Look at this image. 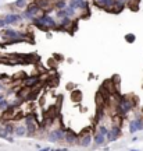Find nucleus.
I'll return each mask as SVG.
<instances>
[{"label":"nucleus","mask_w":143,"mask_h":151,"mask_svg":"<svg viewBox=\"0 0 143 151\" xmlns=\"http://www.w3.org/2000/svg\"><path fill=\"white\" fill-rule=\"evenodd\" d=\"M40 11V7L36 4V3H32V4L28 7V9L24 11L22 14V18H27V20H34L36 15H38V13Z\"/></svg>","instance_id":"obj_1"},{"label":"nucleus","mask_w":143,"mask_h":151,"mask_svg":"<svg viewBox=\"0 0 143 151\" xmlns=\"http://www.w3.org/2000/svg\"><path fill=\"white\" fill-rule=\"evenodd\" d=\"M131 109H132V102H131L129 99H125V98H122L121 102L118 104V112L121 113V115H125V113H128Z\"/></svg>","instance_id":"obj_2"},{"label":"nucleus","mask_w":143,"mask_h":151,"mask_svg":"<svg viewBox=\"0 0 143 151\" xmlns=\"http://www.w3.org/2000/svg\"><path fill=\"white\" fill-rule=\"evenodd\" d=\"M3 20H4L6 25H13V24L21 21V20H22V15H20V14H11V13H10V14H6L4 17H3Z\"/></svg>","instance_id":"obj_3"},{"label":"nucleus","mask_w":143,"mask_h":151,"mask_svg":"<svg viewBox=\"0 0 143 151\" xmlns=\"http://www.w3.org/2000/svg\"><path fill=\"white\" fill-rule=\"evenodd\" d=\"M120 133H121V129L118 127V126H114L111 130H108L107 134H106V137L108 138V141H115L118 137H120Z\"/></svg>","instance_id":"obj_4"},{"label":"nucleus","mask_w":143,"mask_h":151,"mask_svg":"<svg viewBox=\"0 0 143 151\" xmlns=\"http://www.w3.org/2000/svg\"><path fill=\"white\" fill-rule=\"evenodd\" d=\"M143 129V122L139 119H133L132 122L129 123V132L131 133H136V132H139V130H142Z\"/></svg>","instance_id":"obj_5"},{"label":"nucleus","mask_w":143,"mask_h":151,"mask_svg":"<svg viewBox=\"0 0 143 151\" xmlns=\"http://www.w3.org/2000/svg\"><path fill=\"white\" fill-rule=\"evenodd\" d=\"M4 36H6V38H9V39H13V41H18V39H20V36H24V35H22V34H20L18 31L9 28V30H6V31H4Z\"/></svg>","instance_id":"obj_6"},{"label":"nucleus","mask_w":143,"mask_h":151,"mask_svg":"<svg viewBox=\"0 0 143 151\" xmlns=\"http://www.w3.org/2000/svg\"><path fill=\"white\" fill-rule=\"evenodd\" d=\"M64 130H54V132L50 133V136H49V140L50 141H58L61 138H64Z\"/></svg>","instance_id":"obj_7"},{"label":"nucleus","mask_w":143,"mask_h":151,"mask_svg":"<svg viewBox=\"0 0 143 151\" xmlns=\"http://www.w3.org/2000/svg\"><path fill=\"white\" fill-rule=\"evenodd\" d=\"M14 133H15V136L22 137V136H25V134H27V127H25V126H17L15 130H14Z\"/></svg>","instance_id":"obj_8"},{"label":"nucleus","mask_w":143,"mask_h":151,"mask_svg":"<svg viewBox=\"0 0 143 151\" xmlns=\"http://www.w3.org/2000/svg\"><path fill=\"white\" fill-rule=\"evenodd\" d=\"M104 140H106V136H104V134H101V133H97L95 136V144L96 146H101L104 143Z\"/></svg>","instance_id":"obj_9"},{"label":"nucleus","mask_w":143,"mask_h":151,"mask_svg":"<svg viewBox=\"0 0 143 151\" xmlns=\"http://www.w3.org/2000/svg\"><path fill=\"white\" fill-rule=\"evenodd\" d=\"M68 6V3L65 2V0H57V2L54 3V7L57 10H63V9H65V7Z\"/></svg>","instance_id":"obj_10"},{"label":"nucleus","mask_w":143,"mask_h":151,"mask_svg":"<svg viewBox=\"0 0 143 151\" xmlns=\"http://www.w3.org/2000/svg\"><path fill=\"white\" fill-rule=\"evenodd\" d=\"M64 138H65V140H67L68 143H71V144H72V143L76 140V136H75L74 133H69V132H68L67 134H64Z\"/></svg>","instance_id":"obj_11"},{"label":"nucleus","mask_w":143,"mask_h":151,"mask_svg":"<svg viewBox=\"0 0 143 151\" xmlns=\"http://www.w3.org/2000/svg\"><path fill=\"white\" fill-rule=\"evenodd\" d=\"M90 140H92V137L89 136V134H86V136L82 137V141H81V144H82L83 147H88L89 144H90Z\"/></svg>","instance_id":"obj_12"},{"label":"nucleus","mask_w":143,"mask_h":151,"mask_svg":"<svg viewBox=\"0 0 143 151\" xmlns=\"http://www.w3.org/2000/svg\"><path fill=\"white\" fill-rule=\"evenodd\" d=\"M14 6L18 7V9H24V7L27 6V0H15Z\"/></svg>","instance_id":"obj_13"},{"label":"nucleus","mask_w":143,"mask_h":151,"mask_svg":"<svg viewBox=\"0 0 143 151\" xmlns=\"http://www.w3.org/2000/svg\"><path fill=\"white\" fill-rule=\"evenodd\" d=\"M88 2H85V0H81L79 2V10H85V9H88Z\"/></svg>","instance_id":"obj_14"},{"label":"nucleus","mask_w":143,"mask_h":151,"mask_svg":"<svg viewBox=\"0 0 143 151\" xmlns=\"http://www.w3.org/2000/svg\"><path fill=\"white\" fill-rule=\"evenodd\" d=\"M9 108V102L6 99H0V109H6Z\"/></svg>","instance_id":"obj_15"},{"label":"nucleus","mask_w":143,"mask_h":151,"mask_svg":"<svg viewBox=\"0 0 143 151\" xmlns=\"http://www.w3.org/2000/svg\"><path fill=\"white\" fill-rule=\"evenodd\" d=\"M107 132H108V129L106 127V126H99V133H101V134H107Z\"/></svg>","instance_id":"obj_16"},{"label":"nucleus","mask_w":143,"mask_h":151,"mask_svg":"<svg viewBox=\"0 0 143 151\" xmlns=\"http://www.w3.org/2000/svg\"><path fill=\"white\" fill-rule=\"evenodd\" d=\"M4 27H6L4 20H3V17H0V28H4Z\"/></svg>","instance_id":"obj_17"},{"label":"nucleus","mask_w":143,"mask_h":151,"mask_svg":"<svg viewBox=\"0 0 143 151\" xmlns=\"http://www.w3.org/2000/svg\"><path fill=\"white\" fill-rule=\"evenodd\" d=\"M126 41H131V42H133V41H135L133 35H126Z\"/></svg>","instance_id":"obj_18"},{"label":"nucleus","mask_w":143,"mask_h":151,"mask_svg":"<svg viewBox=\"0 0 143 151\" xmlns=\"http://www.w3.org/2000/svg\"><path fill=\"white\" fill-rule=\"evenodd\" d=\"M50 151H68V148H60V150H50Z\"/></svg>","instance_id":"obj_19"},{"label":"nucleus","mask_w":143,"mask_h":151,"mask_svg":"<svg viewBox=\"0 0 143 151\" xmlns=\"http://www.w3.org/2000/svg\"><path fill=\"white\" fill-rule=\"evenodd\" d=\"M120 2H124V3H128V2H131V0H120Z\"/></svg>","instance_id":"obj_20"},{"label":"nucleus","mask_w":143,"mask_h":151,"mask_svg":"<svg viewBox=\"0 0 143 151\" xmlns=\"http://www.w3.org/2000/svg\"><path fill=\"white\" fill-rule=\"evenodd\" d=\"M39 151H50L49 148H43V150H39Z\"/></svg>","instance_id":"obj_21"},{"label":"nucleus","mask_w":143,"mask_h":151,"mask_svg":"<svg viewBox=\"0 0 143 151\" xmlns=\"http://www.w3.org/2000/svg\"><path fill=\"white\" fill-rule=\"evenodd\" d=\"M132 151H136V150H132Z\"/></svg>","instance_id":"obj_22"}]
</instances>
